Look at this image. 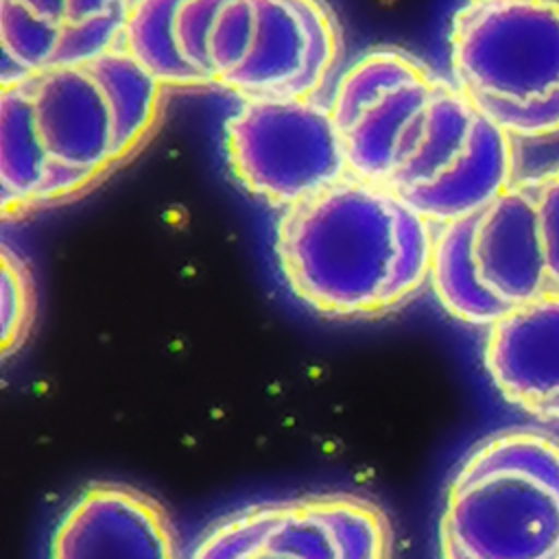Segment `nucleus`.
<instances>
[{
    "label": "nucleus",
    "instance_id": "nucleus-19",
    "mask_svg": "<svg viewBox=\"0 0 559 559\" xmlns=\"http://www.w3.org/2000/svg\"><path fill=\"white\" fill-rule=\"evenodd\" d=\"M526 177L533 190L535 229L548 293H559V162Z\"/></svg>",
    "mask_w": 559,
    "mask_h": 559
},
{
    "label": "nucleus",
    "instance_id": "nucleus-6",
    "mask_svg": "<svg viewBox=\"0 0 559 559\" xmlns=\"http://www.w3.org/2000/svg\"><path fill=\"white\" fill-rule=\"evenodd\" d=\"M391 526L367 498L321 493L249 504L216 522L192 559H389Z\"/></svg>",
    "mask_w": 559,
    "mask_h": 559
},
{
    "label": "nucleus",
    "instance_id": "nucleus-17",
    "mask_svg": "<svg viewBox=\"0 0 559 559\" xmlns=\"http://www.w3.org/2000/svg\"><path fill=\"white\" fill-rule=\"evenodd\" d=\"M253 0H225L207 37V61L214 81L229 74L247 55L253 35Z\"/></svg>",
    "mask_w": 559,
    "mask_h": 559
},
{
    "label": "nucleus",
    "instance_id": "nucleus-5",
    "mask_svg": "<svg viewBox=\"0 0 559 559\" xmlns=\"http://www.w3.org/2000/svg\"><path fill=\"white\" fill-rule=\"evenodd\" d=\"M227 162L258 199L290 207L347 177L330 103L317 96H253L225 122Z\"/></svg>",
    "mask_w": 559,
    "mask_h": 559
},
{
    "label": "nucleus",
    "instance_id": "nucleus-16",
    "mask_svg": "<svg viewBox=\"0 0 559 559\" xmlns=\"http://www.w3.org/2000/svg\"><path fill=\"white\" fill-rule=\"evenodd\" d=\"M35 317V284L28 266L11 249H2V356L9 358L26 341Z\"/></svg>",
    "mask_w": 559,
    "mask_h": 559
},
{
    "label": "nucleus",
    "instance_id": "nucleus-7",
    "mask_svg": "<svg viewBox=\"0 0 559 559\" xmlns=\"http://www.w3.org/2000/svg\"><path fill=\"white\" fill-rule=\"evenodd\" d=\"M253 35L242 61L218 83L245 98L314 96L338 55V33L321 0H253Z\"/></svg>",
    "mask_w": 559,
    "mask_h": 559
},
{
    "label": "nucleus",
    "instance_id": "nucleus-3",
    "mask_svg": "<svg viewBox=\"0 0 559 559\" xmlns=\"http://www.w3.org/2000/svg\"><path fill=\"white\" fill-rule=\"evenodd\" d=\"M450 68L513 140L559 135V0H465L450 24Z\"/></svg>",
    "mask_w": 559,
    "mask_h": 559
},
{
    "label": "nucleus",
    "instance_id": "nucleus-8",
    "mask_svg": "<svg viewBox=\"0 0 559 559\" xmlns=\"http://www.w3.org/2000/svg\"><path fill=\"white\" fill-rule=\"evenodd\" d=\"M50 559H179L164 507L140 489L94 483L61 515Z\"/></svg>",
    "mask_w": 559,
    "mask_h": 559
},
{
    "label": "nucleus",
    "instance_id": "nucleus-4",
    "mask_svg": "<svg viewBox=\"0 0 559 559\" xmlns=\"http://www.w3.org/2000/svg\"><path fill=\"white\" fill-rule=\"evenodd\" d=\"M430 284L454 319L487 328L548 293L528 177H515L478 210L439 225Z\"/></svg>",
    "mask_w": 559,
    "mask_h": 559
},
{
    "label": "nucleus",
    "instance_id": "nucleus-2",
    "mask_svg": "<svg viewBox=\"0 0 559 559\" xmlns=\"http://www.w3.org/2000/svg\"><path fill=\"white\" fill-rule=\"evenodd\" d=\"M441 559H559V437L502 428L461 461L439 518Z\"/></svg>",
    "mask_w": 559,
    "mask_h": 559
},
{
    "label": "nucleus",
    "instance_id": "nucleus-13",
    "mask_svg": "<svg viewBox=\"0 0 559 559\" xmlns=\"http://www.w3.org/2000/svg\"><path fill=\"white\" fill-rule=\"evenodd\" d=\"M181 0H133L127 9L120 46L135 57L159 83H207L179 55L175 15Z\"/></svg>",
    "mask_w": 559,
    "mask_h": 559
},
{
    "label": "nucleus",
    "instance_id": "nucleus-10",
    "mask_svg": "<svg viewBox=\"0 0 559 559\" xmlns=\"http://www.w3.org/2000/svg\"><path fill=\"white\" fill-rule=\"evenodd\" d=\"M483 358L511 406L559 421V293H544L489 325Z\"/></svg>",
    "mask_w": 559,
    "mask_h": 559
},
{
    "label": "nucleus",
    "instance_id": "nucleus-14",
    "mask_svg": "<svg viewBox=\"0 0 559 559\" xmlns=\"http://www.w3.org/2000/svg\"><path fill=\"white\" fill-rule=\"evenodd\" d=\"M424 66L426 63L417 57L395 48L367 52L343 74L330 100L338 131L343 133L371 103L382 98L395 85L415 76Z\"/></svg>",
    "mask_w": 559,
    "mask_h": 559
},
{
    "label": "nucleus",
    "instance_id": "nucleus-11",
    "mask_svg": "<svg viewBox=\"0 0 559 559\" xmlns=\"http://www.w3.org/2000/svg\"><path fill=\"white\" fill-rule=\"evenodd\" d=\"M48 155L39 140L28 76L4 83L0 94V183L2 207L37 205Z\"/></svg>",
    "mask_w": 559,
    "mask_h": 559
},
{
    "label": "nucleus",
    "instance_id": "nucleus-18",
    "mask_svg": "<svg viewBox=\"0 0 559 559\" xmlns=\"http://www.w3.org/2000/svg\"><path fill=\"white\" fill-rule=\"evenodd\" d=\"M127 9L111 11L85 22L63 24L52 66H85L120 44Z\"/></svg>",
    "mask_w": 559,
    "mask_h": 559
},
{
    "label": "nucleus",
    "instance_id": "nucleus-20",
    "mask_svg": "<svg viewBox=\"0 0 559 559\" xmlns=\"http://www.w3.org/2000/svg\"><path fill=\"white\" fill-rule=\"evenodd\" d=\"M225 0H181L175 15V39L183 61L207 83L214 81L207 61V37Z\"/></svg>",
    "mask_w": 559,
    "mask_h": 559
},
{
    "label": "nucleus",
    "instance_id": "nucleus-22",
    "mask_svg": "<svg viewBox=\"0 0 559 559\" xmlns=\"http://www.w3.org/2000/svg\"><path fill=\"white\" fill-rule=\"evenodd\" d=\"M31 13L55 22V24H66V0H15Z\"/></svg>",
    "mask_w": 559,
    "mask_h": 559
},
{
    "label": "nucleus",
    "instance_id": "nucleus-12",
    "mask_svg": "<svg viewBox=\"0 0 559 559\" xmlns=\"http://www.w3.org/2000/svg\"><path fill=\"white\" fill-rule=\"evenodd\" d=\"M85 66L98 81L109 105L116 155L120 159L153 124L162 83L120 44Z\"/></svg>",
    "mask_w": 559,
    "mask_h": 559
},
{
    "label": "nucleus",
    "instance_id": "nucleus-9",
    "mask_svg": "<svg viewBox=\"0 0 559 559\" xmlns=\"http://www.w3.org/2000/svg\"><path fill=\"white\" fill-rule=\"evenodd\" d=\"M33 116L48 164L87 181L116 159L111 111L87 66H55L28 76Z\"/></svg>",
    "mask_w": 559,
    "mask_h": 559
},
{
    "label": "nucleus",
    "instance_id": "nucleus-21",
    "mask_svg": "<svg viewBox=\"0 0 559 559\" xmlns=\"http://www.w3.org/2000/svg\"><path fill=\"white\" fill-rule=\"evenodd\" d=\"M129 0H66V24H76L111 11L129 9Z\"/></svg>",
    "mask_w": 559,
    "mask_h": 559
},
{
    "label": "nucleus",
    "instance_id": "nucleus-1",
    "mask_svg": "<svg viewBox=\"0 0 559 559\" xmlns=\"http://www.w3.org/2000/svg\"><path fill=\"white\" fill-rule=\"evenodd\" d=\"M432 223L352 175L284 210L275 253L293 295L336 319L380 317L430 280Z\"/></svg>",
    "mask_w": 559,
    "mask_h": 559
},
{
    "label": "nucleus",
    "instance_id": "nucleus-15",
    "mask_svg": "<svg viewBox=\"0 0 559 559\" xmlns=\"http://www.w3.org/2000/svg\"><path fill=\"white\" fill-rule=\"evenodd\" d=\"M61 24L48 22L15 0H0V44L4 63L24 79L52 66Z\"/></svg>",
    "mask_w": 559,
    "mask_h": 559
}]
</instances>
